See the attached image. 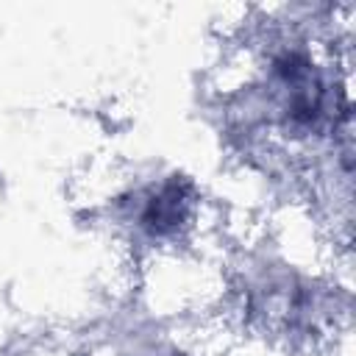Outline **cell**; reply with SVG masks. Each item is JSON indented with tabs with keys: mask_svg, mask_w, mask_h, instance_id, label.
Wrapping results in <instances>:
<instances>
[{
	"mask_svg": "<svg viewBox=\"0 0 356 356\" xmlns=\"http://www.w3.org/2000/svg\"><path fill=\"white\" fill-rule=\"evenodd\" d=\"M181 206H184V197L175 192V186H167L161 195H156L145 211V222L153 228V231H164V228H172L181 217Z\"/></svg>",
	"mask_w": 356,
	"mask_h": 356,
	"instance_id": "6da1fadb",
	"label": "cell"
}]
</instances>
